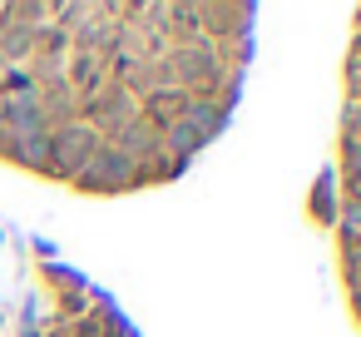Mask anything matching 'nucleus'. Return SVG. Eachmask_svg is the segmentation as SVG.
<instances>
[{"label": "nucleus", "mask_w": 361, "mask_h": 337, "mask_svg": "<svg viewBox=\"0 0 361 337\" xmlns=\"http://www.w3.org/2000/svg\"><path fill=\"white\" fill-rule=\"evenodd\" d=\"M104 139L85 124V119H70V124H55L50 129V174L55 179H80V169L94 159V149H99Z\"/></svg>", "instance_id": "obj_1"}, {"label": "nucleus", "mask_w": 361, "mask_h": 337, "mask_svg": "<svg viewBox=\"0 0 361 337\" xmlns=\"http://www.w3.org/2000/svg\"><path fill=\"white\" fill-rule=\"evenodd\" d=\"M75 189H85V194H124V189H139V169H134L114 144H99L94 159L80 169Z\"/></svg>", "instance_id": "obj_2"}, {"label": "nucleus", "mask_w": 361, "mask_h": 337, "mask_svg": "<svg viewBox=\"0 0 361 337\" xmlns=\"http://www.w3.org/2000/svg\"><path fill=\"white\" fill-rule=\"evenodd\" d=\"M307 213L317 223H336V213H341V179H336V169H322L317 174V184L307 194Z\"/></svg>", "instance_id": "obj_3"}, {"label": "nucleus", "mask_w": 361, "mask_h": 337, "mask_svg": "<svg viewBox=\"0 0 361 337\" xmlns=\"http://www.w3.org/2000/svg\"><path fill=\"white\" fill-rule=\"evenodd\" d=\"M228 110H218V100L213 95H188V110H183V124H193L203 139H218L223 129H228Z\"/></svg>", "instance_id": "obj_4"}, {"label": "nucleus", "mask_w": 361, "mask_h": 337, "mask_svg": "<svg viewBox=\"0 0 361 337\" xmlns=\"http://www.w3.org/2000/svg\"><path fill=\"white\" fill-rule=\"evenodd\" d=\"M11 164L30 169V174H50V134H35V139H20Z\"/></svg>", "instance_id": "obj_5"}, {"label": "nucleus", "mask_w": 361, "mask_h": 337, "mask_svg": "<svg viewBox=\"0 0 361 337\" xmlns=\"http://www.w3.org/2000/svg\"><path fill=\"white\" fill-rule=\"evenodd\" d=\"M356 317H361V307H356Z\"/></svg>", "instance_id": "obj_6"}]
</instances>
